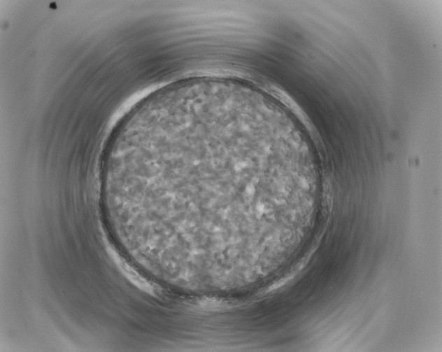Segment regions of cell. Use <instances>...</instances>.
<instances>
[{
    "instance_id": "obj_1",
    "label": "cell",
    "mask_w": 442,
    "mask_h": 352,
    "mask_svg": "<svg viewBox=\"0 0 442 352\" xmlns=\"http://www.w3.org/2000/svg\"><path fill=\"white\" fill-rule=\"evenodd\" d=\"M272 141L241 121L173 118L130 145L121 177L163 248L225 251L250 242Z\"/></svg>"
}]
</instances>
